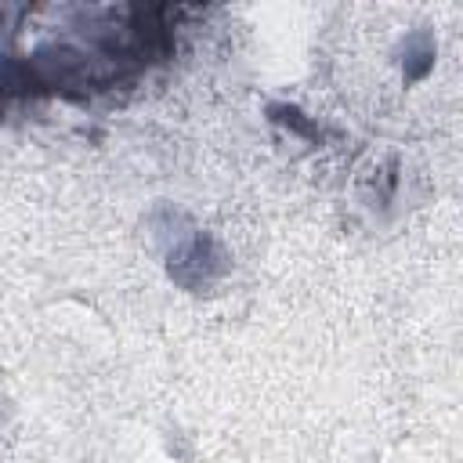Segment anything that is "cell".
Wrapping results in <instances>:
<instances>
[{"label":"cell","mask_w":463,"mask_h":463,"mask_svg":"<svg viewBox=\"0 0 463 463\" xmlns=\"http://www.w3.org/2000/svg\"><path fill=\"white\" fill-rule=\"evenodd\" d=\"M177 7L119 4L69 11L61 36L40 40L29 51H7L18 105L43 98L90 101L116 87L137 83L145 72L166 65L177 51Z\"/></svg>","instance_id":"1"},{"label":"cell","mask_w":463,"mask_h":463,"mask_svg":"<svg viewBox=\"0 0 463 463\" xmlns=\"http://www.w3.org/2000/svg\"><path fill=\"white\" fill-rule=\"evenodd\" d=\"M152 228H156L159 246H163L166 279L177 289L210 293L232 271V257L221 246V239L213 232H206L203 224H195L192 217H184L181 210L159 206L152 213Z\"/></svg>","instance_id":"2"},{"label":"cell","mask_w":463,"mask_h":463,"mask_svg":"<svg viewBox=\"0 0 463 463\" xmlns=\"http://www.w3.org/2000/svg\"><path fill=\"white\" fill-rule=\"evenodd\" d=\"M434 61H438V40L430 29H412L402 47H398V69H402V80L405 83H420L434 72Z\"/></svg>","instance_id":"3"},{"label":"cell","mask_w":463,"mask_h":463,"mask_svg":"<svg viewBox=\"0 0 463 463\" xmlns=\"http://www.w3.org/2000/svg\"><path fill=\"white\" fill-rule=\"evenodd\" d=\"M264 112H268V119H271L275 127L289 130L293 137H304V141H315V145L326 137V127L318 123V116H307L300 105H289V101H271Z\"/></svg>","instance_id":"4"}]
</instances>
